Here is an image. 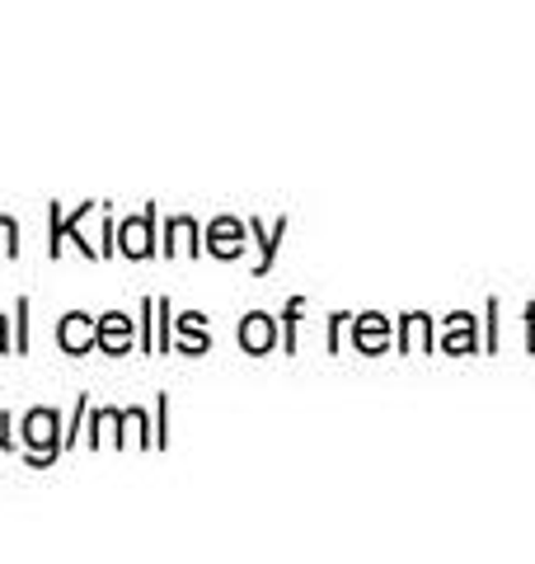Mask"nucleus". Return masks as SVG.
I'll return each instance as SVG.
<instances>
[{"label": "nucleus", "instance_id": "nucleus-9", "mask_svg": "<svg viewBox=\"0 0 535 564\" xmlns=\"http://www.w3.org/2000/svg\"><path fill=\"white\" fill-rule=\"evenodd\" d=\"M0 254H20V226L0 217Z\"/></svg>", "mask_w": 535, "mask_h": 564}, {"label": "nucleus", "instance_id": "nucleus-3", "mask_svg": "<svg viewBox=\"0 0 535 564\" xmlns=\"http://www.w3.org/2000/svg\"><path fill=\"white\" fill-rule=\"evenodd\" d=\"M95 334H99V325H89L85 311H70L62 321V329H57V344L66 352H89V348H95Z\"/></svg>", "mask_w": 535, "mask_h": 564}, {"label": "nucleus", "instance_id": "nucleus-5", "mask_svg": "<svg viewBox=\"0 0 535 564\" xmlns=\"http://www.w3.org/2000/svg\"><path fill=\"white\" fill-rule=\"evenodd\" d=\"M207 250L211 254H221V259H236L244 250V231L230 217H221L217 226H211V236H207Z\"/></svg>", "mask_w": 535, "mask_h": 564}, {"label": "nucleus", "instance_id": "nucleus-10", "mask_svg": "<svg viewBox=\"0 0 535 564\" xmlns=\"http://www.w3.org/2000/svg\"><path fill=\"white\" fill-rule=\"evenodd\" d=\"M6 429H10V419H6V414H0V447H10V443H14V437H10Z\"/></svg>", "mask_w": 535, "mask_h": 564}, {"label": "nucleus", "instance_id": "nucleus-1", "mask_svg": "<svg viewBox=\"0 0 535 564\" xmlns=\"http://www.w3.org/2000/svg\"><path fill=\"white\" fill-rule=\"evenodd\" d=\"M62 423H57V414L52 410H33L29 419H24V443H29V452H33V466H47L52 456L62 452Z\"/></svg>", "mask_w": 535, "mask_h": 564}, {"label": "nucleus", "instance_id": "nucleus-8", "mask_svg": "<svg viewBox=\"0 0 535 564\" xmlns=\"http://www.w3.org/2000/svg\"><path fill=\"white\" fill-rule=\"evenodd\" d=\"M178 329H184V348H188V352L207 348V329H203V315H184V321H178Z\"/></svg>", "mask_w": 535, "mask_h": 564}, {"label": "nucleus", "instance_id": "nucleus-11", "mask_svg": "<svg viewBox=\"0 0 535 564\" xmlns=\"http://www.w3.org/2000/svg\"><path fill=\"white\" fill-rule=\"evenodd\" d=\"M0 352H6V315H0Z\"/></svg>", "mask_w": 535, "mask_h": 564}, {"label": "nucleus", "instance_id": "nucleus-2", "mask_svg": "<svg viewBox=\"0 0 535 564\" xmlns=\"http://www.w3.org/2000/svg\"><path fill=\"white\" fill-rule=\"evenodd\" d=\"M151 226H155V212H141V217L122 221L118 250H122V254H132V259H146V254L155 250V245H151Z\"/></svg>", "mask_w": 535, "mask_h": 564}, {"label": "nucleus", "instance_id": "nucleus-7", "mask_svg": "<svg viewBox=\"0 0 535 564\" xmlns=\"http://www.w3.org/2000/svg\"><path fill=\"white\" fill-rule=\"evenodd\" d=\"M193 236H198V226H193L188 217L170 221V240H174V245H165V250H198V245H193Z\"/></svg>", "mask_w": 535, "mask_h": 564}, {"label": "nucleus", "instance_id": "nucleus-4", "mask_svg": "<svg viewBox=\"0 0 535 564\" xmlns=\"http://www.w3.org/2000/svg\"><path fill=\"white\" fill-rule=\"evenodd\" d=\"M95 344H99L103 352H113V358H118V352H128V348H132V321H128V315H118V311H109V315L99 321Z\"/></svg>", "mask_w": 535, "mask_h": 564}, {"label": "nucleus", "instance_id": "nucleus-6", "mask_svg": "<svg viewBox=\"0 0 535 564\" xmlns=\"http://www.w3.org/2000/svg\"><path fill=\"white\" fill-rule=\"evenodd\" d=\"M240 344L249 352H268L273 348V321H268V315H249V321L240 325Z\"/></svg>", "mask_w": 535, "mask_h": 564}]
</instances>
